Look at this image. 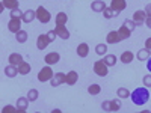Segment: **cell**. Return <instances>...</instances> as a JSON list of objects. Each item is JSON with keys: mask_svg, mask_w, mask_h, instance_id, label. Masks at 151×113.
<instances>
[{"mask_svg": "<svg viewBox=\"0 0 151 113\" xmlns=\"http://www.w3.org/2000/svg\"><path fill=\"white\" fill-rule=\"evenodd\" d=\"M17 74H20L18 72V67H14V65H8L6 68H5V75L6 77H9V79H14Z\"/></svg>", "mask_w": 151, "mask_h": 113, "instance_id": "ac0fdd59", "label": "cell"}, {"mask_svg": "<svg viewBox=\"0 0 151 113\" xmlns=\"http://www.w3.org/2000/svg\"><path fill=\"white\" fill-rule=\"evenodd\" d=\"M21 18H11L9 20V23H8V29H9V32H12V33H18L20 30H21Z\"/></svg>", "mask_w": 151, "mask_h": 113, "instance_id": "8992f818", "label": "cell"}, {"mask_svg": "<svg viewBox=\"0 0 151 113\" xmlns=\"http://www.w3.org/2000/svg\"><path fill=\"white\" fill-rule=\"evenodd\" d=\"M53 75H55V72H53V69L50 68V65H47L45 68H42L40 72H38V80L40 82H50L53 79Z\"/></svg>", "mask_w": 151, "mask_h": 113, "instance_id": "7a4b0ae2", "label": "cell"}, {"mask_svg": "<svg viewBox=\"0 0 151 113\" xmlns=\"http://www.w3.org/2000/svg\"><path fill=\"white\" fill-rule=\"evenodd\" d=\"M48 44H50V39H48L47 33H45V35H40V36H38V39H36V47L40 48V50L47 48V45H48Z\"/></svg>", "mask_w": 151, "mask_h": 113, "instance_id": "4fadbf2b", "label": "cell"}, {"mask_svg": "<svg viewBox=\"0 0 151 113\" xmlns=\"http://www.w3.org/2000/svg\"><path fill=\"white\" fill-rule=\"evenodd\" d=\"M9 64L11 65H14V67H18L21 62H24L23 60V56L21 54H18V53H12V54H9Z\"/></svg>", "mask_w": 151, "mask_h": 113, "instance_id": "e0dca14e", "label": "cell"}, {"mask_svg": "<svg viewBox=\"0 0 151 113\" xmlns=\"http://www.w3.org/2000/svg\"><path fill=\"white\" fill-rule=\"evenodd\" d=\"M121 109V99H110V112H118Z\"/></svg>", "mask_w": 151, "mask_h": 113, "instance_id": "83f0119b", "label": "cell"}, {"mask_svg": "<svg viewBox=\"0 0 151 113\" xmlns=\"http://www.w3.org/2000/svg\"><path fill=\"white\" fill-rule=\"evenodd\" d=\"M59 60H60V54H59V53H56V51L48 53V54L44 57V62H45L47 65H55V64H58Z\"/></svg>", "mask_w": 151, "mask_h": 113, "instance_id": "30bf717a", "label": "cell"}, {"mask_svg": "<svg viewBox=\"0 0 151 113\" xmlns=\"http://www.w3.org/2000/svg\"><path fill=\"white\" fill-rule=\"evenodd\" d=\"M15 38H17V41L20 44H24L27 41V32H24V30H20L18 33H15Z\"/></svg>", "mask_w": 151, "mask_h": 113, "instance_id": "f1b7e54d", "label": "cell"}, {"mask_svg": "<svg viewBox=\"0 0 151 113\" xmlns=\"http://www.w3.org/2000/svg\"><path fill=\"white\" fill-rule=\"evenodd\" d=\"M145 24H147V26L151 29V17H147V20H145Z\"/></svg>", "mask_w": 151, "mask_h": 113, "instance_id": "b9f144b4", "label": "cell"}, {"mask_svg": "<svg viewBox=\"0 0 151 113\" xmlns=\"http://www.w3.org/2000/svg\"><path fill=\"white\" fill-rule=\"evenodd\" d=\"M118 33L121 35V38H122V39H129V38H130V35H132V32H130L127 27H125L124 24H122V26L118 29Z\"/></svg>", "mask_w": 151, "mask_h": 113, "instance_id": "484cf974", "label": "cell"}, {"mask_svg": "<svg viewBox=\"0 0 151 113\" xmlns=\"http://www.w3.org/2000/svg\"><path fill=\"white\" fill-rule=\"evenodd\" d=\"M145 48L147 50H151V38H148V39L145 41Z\"/></svg>", "mask_w": 151, "mask_h": 113, "instance_id": "60d3db41", "label": "cell"}, {"mask_svg": "<svg viewBox=\"0 0 151 113\" xmlns=\"http://www.w3.org/2000/svg\"><path fill=\"white\" fill-rule=\"evenodd\" d=\"M107 65L104 64V62L103 60H97L95 62V64H94V72L97 74V75H100V77H106V75H107Z\"/></svg>", "mask_w": 151, "mask_h": 113, "instance_id": "277c9868", "label": "cell"}, {"mask_svg": "<svg viewBox=\"0 0 151 113\" xmlns=\"http://www.w3.org/2000/svg\"><path fill=\"white\" fill-rule=\"evenodd\" d=\"M91 8H92L94 12H103L107 6L104 3V0H94V2L91 3Z\"/></svg>", "mask_w": 151, "mask_h": 113, "instance_id": "5bb4252c", "label": "cell"}, {"mask_svg": "<svg viewBox=\"0 0 151 113\" xmlns=\"http://www.w3.org/2000/svg\"><path fill=\"white\" fill-rule=\"evenodd\" d=\"M47 36H48L50 42H53V41H55V38L58 36V33H56V30H50V32L47 33Z\"/></svg>", "mask_w": 151, "mask_h": 113, "instance_id": "74e56055", "label": "cell"}, {"mask_svg": "<svg viewBox=\"0 0 151 113\" xmlns=\"http://www.w3.org/2000/svg\"><path fill=\"white\" fill-rule=\"evenodd\" d=\"M2 6L12 11V9L20 8V3H18V0H2Z\"/></svg>", "mask_w": 151, "mask_h": 113, "instance_id": "d6986e66", "label": "cell"}, {"mask_svg": "<svg viewBox=\"0 0 151 113\" xmlns=\"http://www.w3.org/2000/svg\"><path fill=\"white\" fill-rule=\"evenodd\" d=\"M116 15H118V14H116V12L113 11L112 8H106V9L103 11V17L107 18V20H110V18H113V17H116Z\"/></svg>", "mask_w": 151, "mask_h": 113, "instance_id": "f546056e", "label": "cell"}, {"mask_svg": "<svg viewBox=\"0 0 151 113\" xmlns=\"http://www.w3.org/2000/svg\"><path fill=\"white\" fill-rule=\"evenodd\" d=\"M56 24H67L68 21V15L65 14V12H59V14H56Z\"/></svg>", "mask_w": 151, "mask_h": 113, "instance_id": "d4e9b609", "label": "cell"}, {"mask_svg": "<svg viewBox=\"0 0 151 113\" xmlns=\"http://www.w3.org/2000/svg\"><path fill=\"white\" fill-rule=\"evenodd\" d=\"M116 56L115 54H104V59H103V62L107 65V67H115V64H116Z\"/></svg>", "mask_w": 151, "mask_h": 113, "instance_id": "603a6c76", "label": "cell"}, {"mask_svg": "<svg viewBox=\"0 0 151 113\" xmlns=\"http://www.w3.org/2000/svg\"><path fill=\"white\" fill-rule=\"evenodd\" d=\"M36 18V11H32V9H27V11H24V14H23V23H26V24H30L33 20Z\"/></svg>", "mask_w": 151, "mask_h": 113, "instance_id": "7c38bea8", "label": "cell"}, {"mask_svg": "<svg viewBox=\"0 0 151 113\" xmlns=\"http://www.w3.org/2000/svg\"><path fill=\"white\" fill-rule=\"evenodd\" d=\"M88 92H89L91 95H98L100 92H101V86L97 84V83H94V84H91L89 87H88Z\"/></svg>", "mask_w": 151, "mask_h": 113, "instance_id": "4316f807", "label": "cell"}, {"mask_svg": "<svg viewBox=\"0 0 151 113\" xmlns=\"http://www.w3.org/2000/svg\"><path fill=\"white\" fill-rule=\"evenodd\" d=\"M38 97H40V92H38L36 89H30V91L27 92V98H29L30 103H32V101H36Z\"/></svg>", "mask_w": 151, "mask_h": 113, "instance_id": "1f68e13d", "label": "cell"}, {"mask_svg": "<svg viewBox=\"0 0 151 113\" xmlns=\"http://www.w3.org/2000/svg\"><path fill=\"white\" fill-rule=\"evenodd\" d=\"M50 18H52V15H50V12L44 6H40V8L36 9V20L40 21V23L45 24V23L50 21Z\"/></svg>", "mask_w": 151, "mask_h": 113, "instance_id": "3957f363", "label": "cell"}, {"mask_svg": "<svg viewBox=\"0 0 151 113\" xmlns=\"http://www.w3.org/2000/svg\"><path fill=\"white\" fill-rule=\"evenodd\" d=\"M116 95L119 98H127V97H130V91L125 89V87H119V89L116 91Z\"/></svg>", "mask_w": 151, "mask_h": 113, "instance_id": "d6a6232c", "label": "cell"}, {"mask_svg": "<svg viewBox=\"0 0 151 113\" xmlns=\"http://www.w3.org/2000/svg\"><path fill=\"white\" fill-rule=\"evenodd\" d=\"M119 41H122V38H121V35L118 33V30H112V32H109L107 36H106V42H107V44H118Z\"/></svg>", "mask_w": 151, "mask_h": 113, "instance_id": "ba28073f", "label": "cell"}, {"mask_svg": "<svg viewBox=\"0 0 151 113\" xmlns=\"http://www.w3.org/2000/svg\"><path fill=\"white\" fill-rule=\"evenodd\" d=\"M122 24H124V26L127 27V29H129L130 32H133V30L136 29V26H137V24H136V23H134L133 20H125V21H124Z\"/></svg>", "mask_w": 151, "mask_h": 113, "instance_id": "836d02e7", "label": "cell"}, {"mask_svg": "<svg viewBox=\"0 0 151 113\" xmlns=\"http://www.w3.org/2000/svg\"><path fill=\"white\" fill-rule=\"evenodd\" d=\"M55 30H56L58 36L62 38V39H68V38H70V32H68V29L65 27V24H56Z\"/></svg>", "mask_w": 151, "mask_h": 113, "instance_id": "9c48e42d", "label": "cell"}, {"mask_svg": "<svg viewBox=\"0 0 151 113\" xmlns=\"http://www.w3.org/2000/svg\"><path fill=\"white\" fill-rule=\"evenodd\" d=\"M147 69H148V71L151 72V57H150V59L147 60Z\"/></svg>", "mask_w": 151, "mask_h": 113, "instance_id": "7bdbcfd3", "label": "cell"}, {"mask_svg": "<svg viewBox=\"0 0 151 113\" xmlns=\"http://www.w3.org/2000/svg\"><path fill=\"white\" fill-rule=\"evenodd\" d=\"M77 80H79V74L76 72V71H70V72H67V84L73 86V84L77 83Z\"/></svg>", "mask_w": 151, "mask_h": 113, "instance_id": "ffe728a7", "label": "cell"}, {"mask_svg": "<svg viewBox=\"0 0 151 113\" xmlns=\"http://www.w3.org/2000/svg\"><path fill=\"white\" fill-rule=\"evenodd\" d=\"M130 98H132L133 104L144 106L150 99V91H148V87H136V89L130 94Z\"/></svg>", "mask_w": 151, "mask_h": 113, "instance_id": "6da1fadb", "label": "cell"}, {"mask_svg": "<svg viewBox=\"0 0 151 113\" xmlns=\"http://www.w3.org/2000/svg\"><path fill=\"white\" fill-rule=\"evenodd\" d=\"M101 109H103L104 112H110V101H104V103L101 104Z\"/></svg>", "mask_w": 151, "mask_h": 113, "instance_id": "f35d334b", "label": "cell"}, {"mask_svg": "<svg viewBox=\"0 0 151 113\" xmlns=\"http://www.w3.org/2000/svg\"><path fill=\"white\" fill-rule=\"evenodd\" d=\"M9 14H11V18H23V14H24V12H21L20 8H17V9H12Z\"/></svg>", "mask_w": 151, "mask_h": 113, "instance_id": "e575fe53", "label": "cell"}, {"mask_svg": "<svg viewBox=\"0 0 151 113\" xmlns=\"http://www.w3.org/2000/svg\"><path fill=\"white\" fill-rule=\"evenodd\" d=\"M30 69H32V67H30V64H27V62H21V64L18 65V72H20L21 75L29 74Z\"/></svg>", "mask_w": 151, "mask_h": 113, "instance_id": "44dd1931", "label": "cell"}, {"mask_svg": "<svg viewBox=\"0 0 151 113\" xmlns=\"http://www.w3.org/2000/svg\"><path fill=\"white\" fill-rule=\"evenodd\" d=\"M136 57H137V60H139V62L148 60V59H150V50H147V48L139 50V51H137V54H136Z\"/></svg>", "mask_w": 151, "mask_h": 113, "instance_id": "7402d4cb", "label": "cell"}, {"mask_svg": "<svg viewBox=\"0 0 151 113\" xmlns=\"http://www.w3.org/2000/svg\"><path fill=\"white\" fill-rule=\"evenodd\" d=\"M110 8L116 12V14L119 15V12L124 11L125 8H127V2L125 0H112V3H110Z\"/></svg>", "mask_w": 151, "mask_h": 113, "instance_id": "52a82bcc", "label": "cell"}, {"mask_svg": "<svg viewBox=\"0 0 151 113\" xmlns=\"http://www.w3.org/2000/svg\"><path fill=\"white\" fill-rule=\"evenodd\" d=\"M144 11H145V14H147V17H151V3H150V5H147Z\"/></svg>", "mask_w": 151, "mask_h": 113, "instance_id": "ab89813d", "label": "cell"}, {"mask_svg": "<svg viewBox=\"0 0 151 113\" xmlns=\"http://www.w3.org/2000/svg\"><path fill=\"white\" fill-rule=\"evenodd\" d=\"M142 83L145 87H151V74H147L145 77L142 79Z\"/></svg>", "mask_w": 151, "mask_h": 113, "instance_id": "8d00e7d4", "label": "cell"}, {"mask_svg": "<svg viewBox=\"0 0 151 113\" xmlns=\"http://www.w3.org/2000/svg\"><path fill=\"white\" fill-rule=\"evenodd\" d=\"M147 20V14H145V11H136L134 14H133V21L137 24V26H141V24H144Z\"/></svg>", "mask_w": 151, "mask_h": 113, "instance_id": "8fae6325", "label": "cell"}, {"mask_svg": "<svg viewBox=\"0 0 151 113\" xmlns=\"http://www.w3.org/2000/svg\"><path fill=\"white\" fill-rule=\"evenodd\" d=\"M133 59H134V54L132 51H124L121 54V62L122 64H130V62H133Z\"/></svg>", "mask_w": 151, "mask_h": 113, "instance_id": "cb8c5ba5", "label": "cell"}, {"mask_svg": "<svg viewBox=\"0 0 151 113\" xmlns=\"http://www.w3.org/2000/svg\"><path fill=\"white\" fill-rule=\"evenodd\" d=\"M95 53H97L98 56L106 54V53H107V45H106V44H98V45L95 47Z\"/></svg>", "mask_w": 151, "mask_h": 113, "instance_id": "4dcf8cb0", "label": "cell"}, {"mask_svg": "<svg viewBox=\"0 0 151 113\" xmlns=\"http://www.w3.org/2000/svg\"><path fill=\"white\" fill-rule=\"evenodd\" d=\"M65 83H67V74H64V72H56L53 75V79L50 80V84H52L53 87L60 86V84H65Z\"/></svg>", "mask_w": 151, "mask_h": 113, "instance_id": "5b68a950", "label": "cell"}, {"mask_svg": "<svg viewBox=\"0 0 151 113\" xmlns=\"http://www.w3.org/2000/svg\"><path fill=\"white\" fill-rule=\"evenodd\" d=\"M2 113H18L17 107H12V106H5L2 109Z\"/></svg>", "mask_w": 151, "mask_h": 113, "instance_id": "d590c367", "label": "cell"}, {"mask_svg": "<svg viewBox=\"0 0 151 113\" xmlns=\"http://www.w3.org/2000/svg\"><path fill=\"white\" fill-rule=\"evenodd\" d=\"M88 54H89V45H88L86 42H82L77 45V56L79 57H86Z\"/></svg>", "mask_w": 151, "mask_h": 113, "instance_id": "9a60e30c", "label": "cell"}, {"mask_svg": "<svg viewBox=\"0 0 151 113\" xmlns=\"http://www.w3.org/2000/svg\"><path fill=\"white\" fill-rule=\"evenodd\" d=\"M27 104H29V98L26 97V98H18V101H17V110L20 112V113H24L27 110Z\"/></svg>", "mask_w": 151, "mask_h": 113, "instance_id": "2e32d148", "label": "cell"}]
</instances>
